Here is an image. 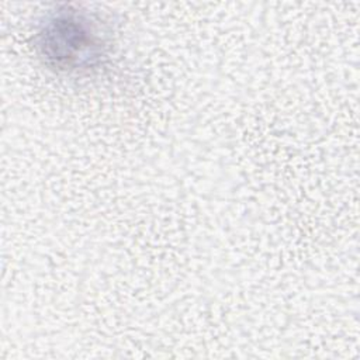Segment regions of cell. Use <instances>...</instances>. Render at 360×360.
I'll use <instances>...</instances> for the list:
<instances>
[{
    "label": "cell",
    "instance_id": "1",
    "mask_svg": "<svg viewBox=\"0 0 360 360\" xmlns=\"http://www.w3.org/2000/svg\"><path fill=\"white\" fill-rule=\"evenodd\" d=\"M35 48L55 72L83 73L103 63L110 45L100 20L84 10L63 6L45 17L35 35Z\"/></svg>",
    "mask_w": 360,
    "mask_h": 360
}]
</instances>
